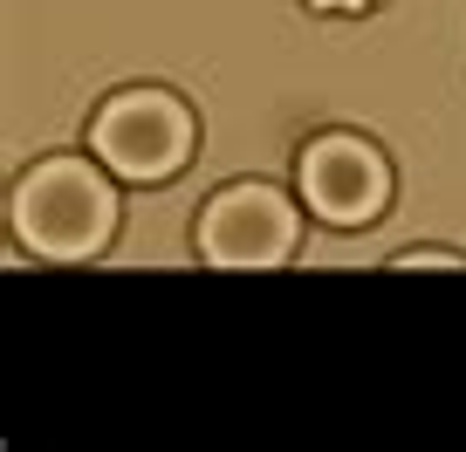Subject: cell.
I'll list each match as a JSON object with an SVG mask.
<instances>
[{
	"mask_svg": "<svg viewBox=\"0 0 466 452\" xmlns=\"http://www.w3.org/2000/svg\"><path fill=\"white\" fill-rule=\"evenodd\" d=\"M302 247V206L281 199L275 186H240L213 192V206L199 213V261L206 267H233V275H248V267H281L295 261Z\"/></svg>",
	"mask_w": 466,
	"mask_h": 452,
	"instance_id": "3957f363",
	"label": "cell"
},
{
	"mask_svg": "<svg viewBox=\"0 0 466 452\" xmlns=\"http://www.w3.org/2000/svg\"><path fill=\"white\" fill-rule=\"evenodd\" d=\"M295 192H302V206L322 226H336V234L370 226V219L391 206V158H384L378 145H364V137L329 131V137H316V145L302 151Z\"/></svg>",
	"mask_w": 466,
	"mask_h": 452,
	"instance_id": "277c9868",
	"label": "cell"
},
{
	"mask_svg": "<svg viewBox=\"0 0 466 452\" xmlns=\"http://www.w3.org/2000/svg\"><path fill=\"white\" fill-rule=\"evenodd\" d=\"M309 7H316V15H370L378 0H309Z\"/></svg>",
	"mask_w": 466,
	"mask_h": 452,
	"instance_id": "8992f818",
	"label": "cell"
},
{
	"mask_svg": "<svg viewBox=\"0 0 466 452\" xmlns=\"http://www.w3.org/2000/svg\"><path fill=\"white\" fill-rule=\"evenodd\" d=\"M7 234L42 261H96L116 240V186L103 178V158H42L15 178Z\"/></svg>",
	"mask_w": 466,
	"mask_h": 452,
	"instance_id": "6da1fadb",
	"label": "cell"
},
{
	"mask_svg": "<svg viewBox=\"0 0 466 452\" xmlns=\"http://www.w3.org/2000/svg\"><path fill=\"white\" fill-rule=\"evenodd\" d=\"M419 267H466V254H446V247H419V254H391V275H419Z\"/></svg>",
	"mask_w": 466,
	"mask_h": 452,
	"instance_id": "5b68a950",
	"label": "cell"
},
{
	"mask_svg": "<svg viewBox=\"0 0 466 452\" xmlns=\"http://www.w3.org/2000/svg\"><path fill=\"white\" fill-rule=\"evenodd\" d=\"M192 137L199 124L172 89H116L89 124V151L103 158V172L131 178V186H165L192 158Z\"/></svg>",
	"mask_w": 466,
	"mask_h": 452,
	"instance_id": "7a4b0ae2",
	"label": "cell"
}]
</instances>
